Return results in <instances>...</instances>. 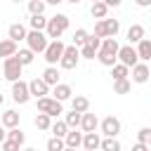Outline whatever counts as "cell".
Returning <instances> with one entry per match:
<instances>
[{
  "label": "cell",
  "mask_w": 151,
  "mask_h": 151,
  "mask_svg": "<svg viewBox=\"0 0 151 151\" xmlns=\"http://www.w3.org/2000/svg\"><path fill=\"white\" fill-rule=\"evenodd\" d=\"M68 24H71V19H68L66 14H57V17L47 19V28H45L47 38H52V40H59V38L64 35V31L68 28Z\"/></svg>",
  "instance_id": "1"
},
{
  "label": "cell",
  "mask_w": 151,
  "mask_h": 151,
  "mask_svg": "<svg viewBox=\"0 0 151 151\" xmlns=\"http://www.w3.org/2000/svg\"><path fill=\"white\" fill-rule=\"evenodd\" d=\"M26 42H28V50H33L35 54H38V52H45V50H47V45H50L47 33H45V31H33V28L28 31Z\"/></svg>",
  "instance_id": "2"
},
{
  "label": "cell",
  "mask_w": 151,
  "mask_h": 151,
  "mask_svg": "<svg viewBox=\"0 0 151 151\" xmlns=\"http://www.w3.org/2000/svg\"><path fill=\"white\" fill-rule=\"evenodd\" d=\"M78 59H80V47L66 45V50H64V54H61V59H59V66L66 68V71H71V68L78 66Z\"/></svg>",
  "instance_id": "3"
},
{
  "label": "cell",
  "mask_w": 151,
  "mask_h": 151,
  "mask_svg": "<svg viewBox=\"0 0 151 151\" xmlns=\"http://www.w3.org/2000/svg\"><path fill=\"white\" fill-rule=\"evenodd\" d=\"M38 111H42V113H47V116H52V118H57L59 113H64L61 101L54 99V97H40V99H38Z\"/></svg>",
  "instance_id": "4"
},
{
  "label": "cell",
  "mask_w": 151,
  "mask_h": 151,
  "mask_svg": "<svg viewBox=\"0 0 151 151\" xmlns=\"http://www.w3.org/2000/svg\"><path fill=\"white\" fill-rule=\"evenodd\" d=\"M21 68H24V64L19 61V57H17V54L5 59V78H7L9 83L21 80Z\"/></svg>",
  "instance_id": "5"
},
{
  "label": "cell",
  "mask_w": 151,
  "mask_h": 151,
  "mask_svg": "<svg viewBox=\"0 0 151 151\" xmlns=\"http://www.w3.org/2000/svg\"><path fill=\"white\" fill-rule=\"evenodd\" d=\"M64 50H66V45H64L61 40H52V42L47 45V50L42 52V54H45V61H47L50 66H54V64H59V59H61V54H64Z\"/></svg>",
  "instance_id": "6"
},
{
  "label": "cell",
  "mask_w": 151,
  "mask_h": 151,
  "mask_svg": "<svg viewBox=\"0 0 151 151\" xmlns=\"http://www.w3.org/2000/svg\"><path fill=\"white\" fill-rule=\"evenodd\" d=\"M12 99H14L17 104H26V101L31 99L28 83H24V80H14V83H12Z\"/></svg>",
  "instance_id": "7"
},
{
  "label": "cell",
  "mask_w": 151,
  "mask_h": 151,
  "mask_svg": "<svg viewBox=\"0 0 151 151\" xmlns=\"http://www.w3.org/2000/svg\"><path fill=\"white\" fill-rule=\"evenodd\" d=\"M118 59H120V64H125V66H134V64H139V54H137V47H132V45H123L120 50H118Z\"/></svg>",
  "instance_id": "8"
},
{
  "label": "cell",
  "mask_w": 151,
  "mask_h": 151,
  "mask_svg": "<svg viewBox=\"0 0 151 151\" xmlns=\"http://www.w3.org/2000/svg\"><path fill=\"white\" fill-rule=\"evenodd\" d=\"M99 47H101V38L90 35V38H87V42L80 47V57H83V59H94V57H97V52H99Z\"/></svg>",
  "instance_id": "9"
},
{
  "label": "cell",
  "mask_w": 151,
  "mask_h": 151,
  "mask_svg": "<svg viewBox=\"0 0 151 151\" xmlns=\"http://www.w3.org/2000/svg\"><path fill=\"white\" fill-rule=\"evenodd\" d=\"M146 80H151V68L146 66V61H139V64H134L132 66V83H146Z\"/></svg>",
  "instance_id": "10"
},
{
  "label": "cell",
  "mask_w": 151,
  "mask_h": 151,
  "mask_svg": "<svg viewBox=\"0 0 151 151\" xmlns=\"http://www.w3.org/2000/svg\"><path fill=\"white\" fill-rule=\"evenodd\" d=\"M101 132H104V137H116L118 132H120V120L116 118V116H106L101 123Z\"/></svg>",
  "instance_id": "11"
},
{
  "label": "cell",
  "mask_w": 151,
  "mask_h": 151,
  "mask_svg": "<svg viewBox=\"0 0 151 151\" xmlns=\"http://www.w3.org/2000/svg\"><path fill=\"white\" fill-rule=\"evenodd\" d=\"M28 90H31V94H33V97H38V99H40V97H45V94L50 92V85H47L42 78H33V80L28 83Z\"/></svg>",
  "instance_id": "12"
},
{
  "label": "cell",
  "mask_w": 151,
  "mask_h": 151,
  "mask_svg": "<svg viewBox=\"0 0 151 151\" xmlns=\"http://www.w3.org/2000/svg\"><path fill=\"white\" fill-rule=\"evenodd\" d=\"M101 146V137L97 132H85L83 134V149H90V151H97Z\"/></svg>",
  "instance_id": "13"
},
{
  "label": "cell",
  "mask_w": 151,
  "mask_h": 151,
  "mask_svg": "<svg viewBox=\"0 0 151 151\" xmlns=\"http://www.w3.org/2000/svg\"><path fill=\"white\" fill-rule=\"evenodd\" d=\"M71 109L78 111V113H85V111H90V99L83 97V94H76V97L71 99Z\"/></svg>",
  "instance_id": "14"
},
{
  "label": "cell",
  "mask_w": 151,
  "mask_h": 151,
  "mask_svg": "<svg viewBox=\"0 0 151 151\" xmlns=\"http://www.w3.org/2000/svg\"><path fill=\"white\" fill-rule=\"evenodd\" d=\"M97 125H99V120H97V116L94 113H83V123H80V127H83V132H94L97 130Z\"/></svg>",
  "instance_id": "15"
},
{
  "label": "cell",
  "mask_w": 151,
  "mask_h": 151,
  "mask_svg": "<svg viewBox=\"0 0 151 151\" xmlns=\"http://www.w3.org/2000/svg\"><path fill=\"white\" fill-rule=\"evenodd\" d=\"M19 50H17V42L12 40V38H7V40H0V57H14Z\"/></svg>",
  "instance_id": "16"
},
{
  "label": "cell",
  "mask_w": 151,
  "mask_h": 151,
  "mask_svg": "<svg viewBox=\"0 0 151 151\" xmlns=\"http://www.w3.org/2000/svg\"><path fill=\"white\" fill-rule=\"evenodd\" d=\"M137 54H139L142 61H149V59H151V40H149V38H142V40L137 42Z\"/></svg>",
  "instance_id": "17"
},
{
  "label": "cell",
  "mask_w": 151,
  "mask_h": 151,
  "mask_svg": "<svg viewBox=\"0 0 151 151\" xmlns=\"http://www.w3.org/2000/svg\"><path fill=\"white\" fill-rule=\"evenodd\" d=\"M54 99H59V101H66V99H71V85H66V83H59V85H54Z\"/></svg>",
  "instance_id": "18"
},
{
  "label": "cell",
  "mask_w": 151,
  "mask_h": 151,
  "mask_svg": "<svg viewBox=\"0 0 151 151\" xmlns=\"http://www.w3.org/2000/svg\"><path fill=\"white\" fill-rule=\"evenodd\" d=\"M90 14H92L94 19H106V14H109V5H106L104 0H99V2H92V9H90Z\"/></svg>",
  "instance_id": "19"
},
{
  "label": "cell",
  "mask_w": 151,
  "mask_h": 151,
  "mask_svg": "<svg viewBox=\"0 0 151 151\" xmlns=\"http://www.w3.org/2000/svg\"><path fill=\"white\" fill-rule=\"evenodd\" d=\"M7 35H9L14 42H19V40H26V35H28V33H26V28H24L21 24H12V26H9V31H7Z\"/></svg>",
  "instance_id": "20"
},
{
  "label": "cell",
  "mask_w": 151,
  "mask_h": 151,
  "mask_svg": "<svg viewBox=\"0 0 151 151\" xmlns=\"http://www.w3.org/2000/svg\"><path fill=\"white\" fill-rule=\"evenodd\" d=\"M142 38H144V26H139V24H132V26L127 28V40H130V45L139 42Z\"/></svg>",
  "instance_id": "21"
},
{
  "label": "cell",
  "mask_w": 151,
  "mask_h": 151,
  "mask_svg": "<svg viewBox=\"0 0 151 151\" xmlns=\"http://www.w3.org/2000/svg\"><path fill=\"white\" fill-rule=\"evenodd\" d=\"M2 125H5V127H19V113H17L14 109L5 111V113H2Z\"/></svg>",
  "instance_id": "22"
},
{
  "label": "cell",
  "mask_w": 151,
  "mask_h": 151,
  "mask_svg": "<svg viewBox=\"0 0 151 151\" xmlns=\"http://www.w3.org/2000/svg\"><path fill=\"white\" fill-rule=\"evenodd\" d=\"M33 125L38 127V130H50L52 127V116H47V113H38L35 118H33Z\"/></svg>",
  "instance_id": "23"
},
{
  "label": "cell",
  "mask_w": 151,
  "mask_h": 151,
  "mask_svg": "<svg viewBox=\"0 0 151 151\" xmlns=\"http://www.w3.org/2000/svg\"><path fill=\"white\" fill-rule=\"evenodd\" d=\"M64 142H66V146H73V149H78V146H83V132L68 130V134L64 137Z\"/></svg>",
  "instance_id": "24"
},
{
  "label": "cell",
  "mask_w": 151,
  "mask_h": 151,
  "mask_svg": "<svg viewBox=\"0 0 151 151\" xmlns=\"http://www.w3.org/2000/svg\"><path fill=\"white\" fill-rule=\"evenodd\" d=\"M104 26H106V38H116L118 31H120V21L118 19H104Z\"/></svg>",
  "instance_id": "25"
},
{
  "label": "cell",
  "mask_w": 151,
  "mask_h": 151,
  "mask_svg": "<svg viewBox=\"0 0 151 151\" xmlns=\"http://www.w3.org/2000/svg\"><path fill=\"white\" fill-rule=\"evenodd\" d=\"M99 50H101V52H111V54H118L120 45H118V40H116V38H104Z\"/></svg>",
  "instance_id": "26"
},
{
  "label": "cell",
  "mask_w": 151,
  "mask_h": 151,
  "mask_svg": "<svg viewBox=\"0 0 151 151\" xmlns=\"http://www.w3.org/2000/svg\"><path fill=\"white\" fill-rule=\"evenodd\" d=\"M111 68H113V71H111L113 80H123V78L130 76V66H125V64H113Z\"/></svg>",
  "instance_id": "27"
},
{
  "label": "cell",
  "mask_w": 151,
  "mask_h": 151,
  "mask_svg": "<svg viewBox=\"0 0 151 151\" xmlns=\"http://www.w3.org/2000/svg\"><path fill=\"white\" fill-rule=\"evenodd\" d=\"M42 80H45L47 85H59V71H57L54 66H47L45 73H42Z\"/></svg>",
  "instance_id": "28"
},
{
  "label": "cell",
  "mask_w": 151,
  "mask_h": 151,
  "mask_svg": "<svg viewBox=\"0 0 151 151\" xmlns=\"http://www.w3.org/2000/svg\"><path fill=\"white\" fill-rule=\"evenodd\" d=\"M50 130H52V134H54V137H61V139H64V137L68 134V130H71V127L66 125V120H57V123H52V127H50Z\"/></svg>",
  "instance_id": "29"
},
{
  "label": "cell",
  "mask_w": 151,
  "mask_h": 151,
  "mask_svg": "<svg viewBox=\"0 0 151 151\" xmlns=\"http://www.w3.org/2000/svg\"><path fill=\"white\" fill-rule=\"evenodd\" d=\"M132 90V83L127 80V78H123V80H113V92L116 94H127Z\"/></svg>",
  "instance_id": "30"
},
{
  "label": "cell",
  "mask_w": 151,
  "mask_h": 151,
  "mask_svg": "<svg viewBox=\"0 0 151 151\" xmlns=\"http://www.w3.org/2000/svg\"><path fill=\"white\" fill-rule=\"evenodd\" d=\"M66 125L71 127V130H76V127H80V123H83V113H78V111H71V113H66Z\"/></svg>",
  "instance_id": "31"
},
{
  "label": "cell",
  "mask_w": 151,
  "mask_h": 151,
  "mask_svg": "<svg viewBox=\"0 0 151 151\" xmlns=\"http://www.w3.org/2000/svg\"><path fill=\"white\" fill-rule=\"evenodd\" d=\"M99 149H101V151H120V142H118L116 137H104Z\"/></svg>",
  "instance_id": "32"
},
{
  "label": "cell",
  "mask_w": 151,
  "mask_h": 151,
  "mask_svg": "<svg viewBox=\"0 0 151 151\" xmlns=\"http://www.w3.org/2000/svg\"><path fill=\"white\" fill-rule=\"evenodd\" d=\"M31 28L33 31H45L47 28V19L42 14H31Z\"/></svg>",
  "instance_id": "33"
},
{
  "label": "cell",
  "mask_w": 151,
  "mask_h": 151,
  "mask_svg": "<svg viewBox=\"0 0 151 151\" xmlns=\"http://www.w3.org/2000/svg\"><path fill=\"white\" fill-rule=\"evenodd\" d=\"M97 59H99L104 66H113L116 59H118V54H111V52H101V50H99V52H97Z\"/></svg>",
  "instance_id": "34"
},
{
  "label": "cell",
  "mask_w": 151,
  "mask_h": 151,
  "mask_svg": "<svg viewBox=\"0 0 151 151\" xmlns=\"http://www.w3.org/2000/svg\"><path fill=\"white\" fill-rule=\"evenodd\" d=\"M87 38H90L87 31H85V28H78V31L73 33V45H76V47H83V45L87 42Z\"/></svg>",
  "instance_id": "35"
},
{
  "label": "cell",
  "mask_w": 151,
  "mask_h": 151,
  "mask_svg": "<svg viewBox=\"0 0 151 151\" xmlns=\"http://www.w3.org/2000/svg\"><path fill=\"white\" fill-rule=\"evenodd\" d=\"M7 139H12V142H17V144H24V142H26V134H24L19 127H9V132H7Z\"/></svg>",
  "instance_id": "36"
},
{
  "label": "cell",
  "mask_w": 151,
  "mask_h": 151,
  "mask_svg": "<svg viewBox=\"0 0 151 151\" xmlns=\"http://www.w3.org/2000/svg\"><path fill=\"white\" fill-rule=\"evenodd\" d=\"M64 146H66V142H64L61 137H52V139H47V151H64Z\"/></svg>",
  "instance_id": "37"
},
{
  "label": "cell",
  "mask_w": 151,
  "mask_h": 151,
  "mask_svg": "<svg viewBox=\"0 0 151 151\" xmlns=\"http://www.w3.org/2000/svg\"><path fill=\"white\" fill-rule=\"evenodd\" d=\"M45 5H47L45 0H31L28 2V12L31 14H42L45 12Z\"/></svg>",
  "instance_id": "38"
},
{
  "label": "cell",
  "mask_w": 151,
  "mask_h": 151,
  "mask_svg": "<svg viewBox=\"0 0 151 151\" xmlns=\"http://www.w3.org/2000/svg\"><path fill=\"white\" fill-rule=\"evenodd\" d=\"M33 54H35L33 50H19V52H17V57H19V61H21L24 66H28V64L33 61Z\"/></svg>",
  "instance_id": "39"
},
{
  "label": "cell",
  "mask_w": 151,
  "mask_h": 151,
  "mask_svg": "<svg viewBox=\"0 0 151 151\" xmlns=\"http://www.w3.org/2000/svg\"><path fill=\"white\" fill-rule=\"evenodd\" d=\"M137 142L151 146V127H139V132H137Z\"/></svg>",
  "instance_id": "40"
},
{
  "label": "cell",
  "mask_w": 151,
  "mask_h": 151,
  "mask_svg": "<svg viewBox=\"0 0 151 151\" xmlns=\"http://www.w3.org/2000/svg\"><path fill=\"white\" fill-rule=\"evenodd\" d=\"M94 35H97V38H106V26H104V19H97V24H94Z\"/></svg>",
  "instance_id": "41"
},
{
  "label": "cell",
  "mask_w": 151,
  "mask_h": 151,
  "mask_svg": "<svg viewBox=\"0 0 151 151\" xmlns=\"http://www.w3.org/2000/svg\"><path fill=\"white\" fill-rule=\"evenodd\" d=\"M19 146H21V144H17V142H12V139H5V142H2V151H19Z\"/></svg>",
  "instance_id": "42"
},
{
  "label": "cell",
  "mask_w": 151,
  "mask_h": 151,
  "mask_svg": "<svg viewBox=\"0 0 151 151\" xmlns=\"http://www.w3.org/2000/svg\"><path fill=\"white\" fill-rule=\"evenodd\" d=\"M132 151H149V144H142V142H137V144L132 146Z\"/></svg>",
  "instance_id": "43"
},
{
  "label": "cell",
  "mask_w": 151,
  "mask_h": 151,
  "mask_svg": "<svg viewBox=\"0 0 151 151\" xmlns=\"http://www.w3.org/2000/svg\"><path fill=\"white\" fill-rule=\"evenodd\" d=\"M137 7H151V0H134Z\"/></svg>",
  "instance_id": "44"
},
{
  "label": "cell",
  "mask_w": 151,
  "mask_h": 151,
  "mask_svg": "<svg viewBox=\"0 0 151 151\" xmlns=\"http://www.w3.org/2000/svg\"><path fill=\"white\" fill-rule=\"evenodd\" d=\"M104 2H106V5H109V7H118V5H120V2H123V0H104Z\"/></svg>",
  "instance_id": "45"
},
{
  "label": "cell",
  "mask_w": 151,
  "mask_h": 151,
  "mask_svg": "<svg viewBox=\"0 0 151 151\" xmlns=\"http://www.w3.org/2000/svg\"><path fill=\"white\" fill-rule=\"evenodd\" d=\"M5 139H7V132H5V125L0 123V142H5Z\"/></svg>",
  "instance_id": "46"
},
{
  "label": "cell",
  "mask_w": 151,
  "mask_h": 151,
  "mask_svg": "<svg viewBox=\"0 0 151 151\" xmlns=\"http://www.w3.org/2000/svg\"><path fill=\"white\" fill-rule=\"evenodd\" d=\"M47 5H59V2H64V0H45Z\"/></svg>",
  "instance_id": "47"
},
{
  "label": "cell",
  "mask_w": 151,
  "mask_h": 151,
  "mask_svg": "<svg viewBox=\"0 0 151 151\" xmlns=\"http://www.w3.org/2000/svg\"><path fill=\"white\" fill-rule=\"evenodd\" d=\"M64 151H78V149H73V146H64Z\"/></svg>",
  "instance_id": "48"
},
{
  "label": "cell",
  "mask_w": 151,
  "mask_h": 151,
  "mask_svg": "<svg viewBox=\"0 0 151 151\" xmlns=\"http://www.w3.org/2000/svg\"><path fill=\"white\" fill-rule=\"evenodd\" d=\"M66 2H71V5H78V2H80V0H66Z\"/></svg>",
  "instance_id": "49"
},
{
  "label": "cell",
  "mask_w": 151,
  "mask_h": 151,
  "mask_svg": "<svg viewBox=\"0 0 151 151\" xmlns=\"http://www.w3.org/2000/svg\"><path fill=\"white\" fill-rule=\"evenodd\" d=\"M2 101H5V97H2V92H0V106H2Z\"/></svg>",
  "instance_id": "50"
},
{
  "label": "cell",
  "mask_w": 151,
  "mask_h": 151,
  "mask_svg": "<svg viewBox=\"0 0 151 151\" xmlns=\"http://www.w3.org/2000/svg\"><path fill=\"white\" fill-rule=\"evenodd\" d=\"M24 151H35V149H24Z\"/></svg>",
  "instance_id": "51"
},
{
  "label": "cell",
  "mask_w": 151,
  "mask_h": 151,
  "mask_svg": "<svg viewBox=\"0 0 151 151\" xmlns=\"http://www.w3.org/2000/svg\"><path fill=\"white\" fill-rule=\"evenodd\" d=\"M0 151H2V142H0Z\"/></svg>",
  "instance_id": "52"
},
{
  "label": "cell",
  "mask_w": 151,
  "mask_h": 151,
  "mask_svg": "<svg viewBox=\"0 0 151 151\" xmlns=\"http://www.w3.org/2000/svg\"><path fill=\"white\" fill-rule=\"evenodd\" d=\"M83 151H90V149H83Z\"/></svg>",
  "instance_id": "53"
},
{
  "label": "cell",
  "mask_w": 151,
  "mask_h": 151,
  "mask_svg": "<svg viewBox=\"0 0 151 151\" xmlns=\"http://www.w3.org/2000/svg\"><path fill=\"white\" fill-rule=\"evenodd\" d=\"M14 2H21V0H14Z\"/></svg>",
  "instance_id": "54"
},
{
  "label": "cell",
  "mask_w": 151,
  "mask_h": 151,
  "mask_svg": "<svg viewBox=\"0 0 151 151\" xmlns=\"http://www.w3.org/2000/svg\"><path fill=\"white\" fill-rule=\"evenodd\" d=\"M92 2H99V0H92Z\"/></svg>",
  "instance_id": "55"
},
{
  "label": "cell",
  "mask_w": 151,
  "mask_h": 151,
  "mask_svg": "<svg viewBox=\"0 0 151 151\" xmlns=\"http://www.w3.org/2000/svg\"><path fill=\"white\" fill-rule=\"evenodd\" d=\"M149 151H151V146H149Z\"/></svg>",
  "instance_id": "56"
}]
</instances>
